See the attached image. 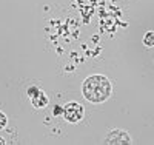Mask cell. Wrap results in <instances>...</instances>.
<instances>
[{"mask_svg": "<svg viewBox=\"0 0 154 145\" xmlns=\"http://www.w3.org/2000/svg\"><path fill=\"white\" fill-rule=\"evenodd\" d=\"M111 94V84L105 76H91L83 82V96L89 102H103Z\"/></svg>", "mask_w": 154, "mask_h": 145, "instance_id": "obj_1", "label": "cell"}, {"mask_svg": "<svg viewBox=\"0 0 154 145\" xmlns=\"http://www.w3.org/2000/svg\"><path fill=\"white\" fill-rule=\"evenodd\" d=\"M63 114H65V119L68 122H79L83 117V107L80 103H68L65 108H63Z\"/></svg>", "mask_w": 154, "mask_h": 145, "instance_id": "obj_2", "label": "cell"}, {"mask_svg": "<svg viewBox=\"0 0 154 145\" xmlns=\"http://www.w3.org/2000/svg\"><path fill=\"white\" fill-rule=\"evenodd\" d=\"M106 143H131V137L126 131H122V130H114L106 136Z\"/></svg>", "mask_w": 154, "mask_h": 145, "instance_id": "obj_3", "label": "cell"}, {"mask_svg": "<svg viewBox=\"0 0 154 145\" xmlns=\"http://www.w3.org/2000/svg\"><path fill=\"white\" fill-rule=\"evenodd\" d=\"M31 100H32V105H34L35 108H43V107H46V105H48V97L45 96L43 91H40V93H38L37 96H34Z\"/></svg>", "mask_w": 154, "mask_h": 145, "instance_id": "obj_4", "label": "cell"}, {"mask_svg": "<svg viewBox=\"0 0 154 145\" xmlns=\"http://www.w3.org/2000/svg\"><path fill=\"white\" fill-rule=\"evenodd\" d=\"M143 43L146 45V46H152L154 45V33H146L145 34V37H143Z\"/></svg>", "mask_w": 154, "mask_h": 145, "instance_id": "obj_5", "label": "cell"}, {"mask_svg": "<svg viewBox=\"0 0 154 145\" xmlns=\"http://www.w3.org/2000/svg\"><path fill=\"white\" fill-rule=\"evenodd\" d=\"M40 91H42V90H40V88H37V87H29V88H28V96L32 99L34 96H37L38 93H40Z\"/></svg>", "mask_w": 154, "mask_h": 145, "instance_id": "obj_6", "label": "cell"}, {"mask_svg": "<svg viewBox=\"0 0 154 145\" xmlns=\"http://www.w3.org/2000/svg\"><path fill=\"white\" fill-rule=\"evenodd\" d=\"M6 124H8V119H6V116L0 111V130L2 128H5L6 127Z\"/></svg>", "mask_w": 154, "mask_h": 145, "instance_id": "obj_7", "label": "cell"}, {"mask_svg": "<svg viewBox=\"0 0 154 145\" xmlns=\"http://www.w3.org/2000/svg\"><path fill=\"white\" fill-rule=\"evenodd\" d=\"M0 143H3V140H2V139H0Z\"/></svg>", "mask_w": 154, "mask_h": 145, "instance_id": "obj_8", "label": "cell"}]
</instances>
